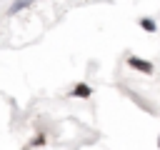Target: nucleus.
Masks as SVG:
<instances>
[{
  "label": "nucleus",
  "instance_id": "39448f33",
  "mask_svg": "<svg viewBox=\"0 0 160 150\" xmlns=\"http://www.w3.org/2000/svg\"><path fill=\"white\" fill-rule=\"evenodd\" d=\"M42 142H45V138H42V135H40V138H35V140H32V142H30V145H42Z\"/></svg>",
  "mask_w": 160,
  "mask_h": 150
},
{
  "label": "nucleus",
  "instance_id": "20e7f679",
  "mask_svg": "<svg viewBox=\"0 0 160 150\" xmlns=\"http://www.w3.org/2000/svg\"><path fill=\"white\" fill-rule=\"evenodd\" d=\"M140 28H142V30H148V32H155V22H152V20H148V18H142V20H140Z\"/></svg>",
  "mask_w": 160,
  "mask_h": 150
},
{
  "label": "nucleus",
  "instance_id": "f03ea898",
  "mask_svg": "<svg viewBox=\"0 0 160 150\" xmlns=\"http://www.w3.org/2000/svg\"><path fill=\"white\" fill-rule=\"evenodd\" d=\"M30 2H32V0H15V2H12L10 8H8V15H15L18 10H22V8H28Z\"/></svg>",
  "mask_w": 160,
  "mask_h": 150
},
{
  "label": "nucleus",
  "instance_id": "f257e3e1",
  "mask_svg": "<svg viewBox=\"0 0 160 150\" xmlns=\"http://www.w3.org/2000/svg\"><path fill=\"white\" fill-rule=\"evenodd\" d=\"M128 65L130 68H135V70H142V72H152V65L148 62V60H140V58H128Z\"/></svg>",
  "mask_w": 160,
  "mask_h": 150
},
{
  "label": "nucleus",
  "instance_id": "7ed1b4c3",
  "mask_svg": "<svg viewBox=\"0 0 160 150\" xmlns=\"http://www.w3.org/2000/svg\"><path fill=\"white\" fill-rule=\"evenodd\" d=\"M90 92H92V90H90L88 85H78V88L72 90V95H75V98H90Z\"/></svg>",
  "mask_w": 160,
  "mask_h": 150
}]
</instances>
